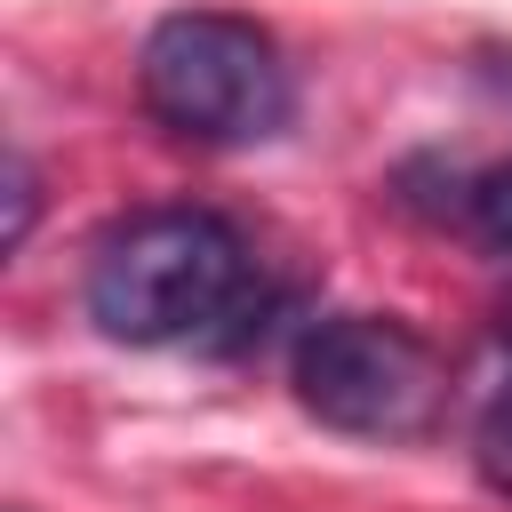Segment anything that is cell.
Here are the masks:
<instances>
[{"mask_svg":"<svg viewBox=\"0 0 512 512\" xmlns=\"http://www.w3.org/2000/svg\"><path fill=\"white\" fill-rule=\"evenodd\" d=\"M248 288V248L216 208H144L88 256V320L112 344L208 336Z\"/></svg>","mask_w":512,"mask_h":512,"instance_id":"obj_1","label":"cell"},{"mask_svg":"<svg viewBox=\"0 0 512 512\" xmlns=\"http://www.w3.org/2000/svg\"><path fill=\"white\" fill-rule=\"evenodd\" d=\"M144 112L184 144H264L288 128L296 88L280 40L232 8H176L144 32L136 56Z\"/></svg>","mask_w":512,"mask_h":512,"instance_id":"obj_2","label":"cell"},{"mask_svg":"<svg viewBox=\"0 0 512 512\" xmlns=\"http://www.w3.org/2000/svg\"><path fill=\"white\" fill-rule=\"evenodd\" d=\"M296 400L336 424V432H360V440H408L440 416V352L400 328V320H376V312H336V320H312L296 336Z\"/></svg>","mask_w":512,"mask_h":512,"instance_id":"obj_3","label":"cell"},{"mask_svg":"<svg viewBox=\"0 0 512 512\" xmlns=\"http://www.w3.org/2000/svg\"><path fill=\"white\" fill-rule=\"evenodd\" d=\"M472 456H480V472H488V488L496 496H512V384L480 408V432H472Z\"/></svg>","mask_w":512,"mask_h":512,"instance_id":"obj_4","label":"cell"},{"mask_svg":"<svg viewBox=\"0 0 512 512\" xmlns=\"http://www.w3.org/2000/svg\"><path fill=\"white\" fill-rule=\"evenodd\" d=\"M472 224L512 256V160H504V168H488V176L472 184Z\"/></svg>","mask_w":512,"mask_h":512,"instance_id":"obj_5","label":"cell"},{"mask_svg":"<svg viewBox=\"0 0 512 512\" xmlns=\"http://www.w3.org/2000/svg\"><path fill=\"white\" fill-rule=\"evenodd\" d=\"M32 232V160L24 152H8V248Z\"/></svg>","mask_w":512,"mask_h":512,"instance_id":"obj_6","label":"cell"}]
</instances>
